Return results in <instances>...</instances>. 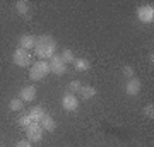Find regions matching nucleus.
Returning <instances> with one entry per match:
<instances>
[{"mask_svg": "<svg viewBox=\"0 0 154 147\" xmlns=\"http://www.w3.org/2000/svg\"><path fill=\"white\" fill-rule=\"evenodd\" d=\"M55 48H57V41L50 34H41L36 38V44H34V53L38 55L41 60L51 58L55 55Z\"/></svg>", "mask_w": 154, "mask_h": 147, "instance_id": "f257e3e1", "label": "nucleus"}, {"mask_svg": "<svg viewBox=\"0 0 154 147\" xmlns=\"http://www.w3.org/2000/svg\"><path fill=\"white\" fill-rule=\"evenodd\" d=\"M48 74H50V63L45 62V60H39L31 67V70H29V79H31V81H41V79H45Z\"/></svg>", "mask_w": 154, "mask_h": 147, "instance_id": "f03ea898", "label": "nucleus"}, {"mask_svg": "<svg viewBox=\"0 0 154 147\" xmlns=\"http://www.w3.org/2000/svg\"><path fill=\"white\" fill-rule=\"evenodd\" d=\"M50 72H53L55 75H63L67 72V65L62 62L60 55H53L51 58H50Z\"/></svg>", "mask_w": 154, "mask_h": 147, "instance_id": "7ed1b4c3", "label": "nucleus"}, {"mask_svg": "<svg viewBox=\"0 0 154 147\" xmlns=\"http://www.w3.org/2000/svg\"><path fill=\"white\" fill-rule=\"evenodd\" d=\"M12 60H14V63H16L17 67H28L29 62H31V55H29V51H26V50L17 48L16 51H14V55H12Z\"/></svg>", "mask_w": 154, "mask_h": 147, "instance_id": "20e7f679", "label": "nucleus"}, {"mask_svg": "<svg viewBox=\"0 0 154 147\" xmlns=\"http://www.w3.org/2000/svg\"><path fill=\"white\" fill-rule=\"evenodd\" d=\"M137 19L146 22V24H152L154 22V7L152 5H142L137 9Z\"/></svg>", "mask_w": 154, "mask_h": 147, "instance_id": "39448f33", "label": "nucleus"}, {"mask_svg": "<svg viewBox=\"0 0 154 147\" xmlns=\"http://www.w3.org/2000/svg\"><path fill=\"white\" fill-rule=\"evenodd\" d=\"M26 135H28L29 142H39L41 139H43V128H41L39 123L33 121V123L26 128Z\"/></svg>", "mask_w": 154, "mask_h": 147, "instance_id": "423d86ee", "label": "nucleus"}, {"mask_svg": "<svg viewBox=\"0 0 154 147\" xmlns=\"http://www.w3.org/2000/svg\"><path fill=\"white\" fill-rule=\"evenodd\" d=\"M34 98H36V87L34 86L21 87V91H19V99H21L22 103H31V101H34Z\"/></svg>", "mask_w": 154, "mask_h": 147, "instance_id": "0eeeda50", "label": "nucleus"}, {"mask_svg": "<svg viewBox=\"0 0 154 147\" xmlns=\"http://www.w3.org/2000/svg\"><path fill=\"white\" fill-rule=\"evenodd\" d=\"M62 106H63L65 111H75L77 106H79V101H77V98L74 96V94L67 93L65 96L62 98Z\"/></svg>", "mask_w": 154, "mask_h": 147, "instance_id": "6e6552de", "label": "nucleus"}, {"mask_svg": "<svg viewBox=\"0 0 154 147\" xmlns=\"http://www.w3.org/2000/svg\"><path fill=\"white\" fill-rule=\"evenodd\" d=\"M34 44H36V36H33V34H22L19 38V48L26 50V51L34 50Z\"/></svg>", "mask_w": 154, "mask_h": 147, "instance_id": "1a4fd4ad", "label": "nucleus"}, {"mask_svg": "<svg viewBox=\"0 0 154 147\" xmlns=\"http://www.w3.org/2000/svg\"><path fill=\"white\" fill-rule=\"evenodd\" d=\"M140 87H142L140 81H139V79H135V77H132V79H128V82H127L125 93L128 94V96H137L139 91H140Z\"/></svg>", "mask_w": 154, "mask_h": 147, "instance_id": "9d476101", "label": "nucleus"}, {"mask_svg": "<svg viewBox=\"0 0 154 147\" xmlns=\"http://www.w3.org/2000/svg\"><path fill=\"white\" fill-rule=\"evenodd\" d=\"M29 118H31V121H36V123H39V121L43 120V116L46 115V111H45L43 106H33V108L29 109Z\"/></svg>", "mask_w": 154, "mask_h": 147, "instance_id": "9b49d317", "label": "nucleus"}, {"mask_svg": "<svg viewBox=\"0 0 154 147\" xmlns=\"http://www.w3.org/2000/svg\"><path fill=\"white\" fill-rule=\"evenodd\" d=\"M39 125H41V128L43 130H46V132H53L57 128V121L50 116V115H45L43 116V120L39 121Z\"/></svg>", "mask_w": 154, "mask_h": 147, "instance_id": "f8f14e48", "label": "nucleus"}, {"mask_svg": "<svg viewBox=\"0 0 154 147\" xmlns=\"http://www.w3.org/2000/svg\"><path fill=\"white\" fill-rule=\"evenodd\" d=\"M74 65H75L77 72H88L91 69V63H89L88 58H75L74 60Z\"/></svg>", "mask_w": 154, "mask_h": 147, "instance_id": "ddd939ff", "label": "nucleus"}, {"mask_svg": "<svg viewBox=\"0 0 154 147\" xmlns=\"http://www.w3.org/2000/svg\"><path fill=\"white\" fill-rule=\"evenodd\" d=\"M16 11L19 16L22 17H29V5L24 2V0H19V2H16Z\"/></svg>", "mask_w": 154, "mask_h": 147, "instance_id": "4468645a", "label": "nucleus"}, {"mask_svg": "<svg viewBox=\"0 0 154 147\" xmlns=\"http://www.w3.org/2000/svg\"><path fill=\"white\" fill-rule=\"evenodd\" d=\"M60 58H62V62H63L65 65H69V63H74V60H75V57H74V51H72V50H69V48H65L63 51H62Z\"/></svg>", "mask_w": 154, "mask_h": 147, "instance_id": "2eb2a0df", "label": "nucleus"}, {"mask_svg": "<svg viewBox=\"0 0 154 147\" xmlns=\"http://www.w3.org/2000/svg\"><path fill=\"white\" fill-rule=\"evenodd\" d=\"M81 96H82V99H91L96 96V89H94L93 86H82V89H81Z\"/></svg>", "mask_w": 154, "mask_h": 147, "instance_id": "dca6fc26", "label": "nucleus"}, {"mask_svg": "<svg viewBox=\"0 0 154 147\" xmlns=\"http://www.w3.org/2000/svg\"><path fill=\"white\" fill-rule=\"evenodd\" d=\"M17 123H19V125H21L22 128H28V127L31 125L33 121H31V118H29V115H28V113H22L21 116L17 118Z\"/></svg>", "mask_w": 154, "mask_h": 147, "instance_id": "f3484780", "label": "nucleus"}, {"mask_svg": "<svg viewBox=\"0 0 154 147\" xmlns=\"http://www.w3.org/2000/svg\"><path fill=\"white\" fill-rule=\"evenodd\" d=\"M22 106H24V103H22L19 98H16V99H11V103H9V108L12 109V111H21L22 109Z\"/></svg>", "mask_w": 154, "mask_h": 147, "instance_id": "a211bd4d", "label": "nucleus"}, {"mask_svg": "<svg viewBox=\"0 0 154 147\" xmlns=\"http://www.w3.org/2000/svg\"><path fill=\"white\" fill-rule=\"evenodd\" d=\"M122 74H123V77H127V79H132V77H135V70H134L132 65H123Z\"/></svg>", "mask_w": 154, "mask_h": 147, "instance_id": "6ab92c4d", "label": "nucleus"}, {"mask_svg": "<svg viewBox=\"0 0 154 147\" xmlns=\"http://www.w3.org/2000/svg\"><path fill=\"white\" fill-rule=\"evenodd\" d=\"M81 89H82V84L79 81H72L70 84H69V93L74 94V93H81Z\"/></svg>", "mask_w": 154, "mask_h": 147, "instance_id": "aec40b11", "label": "nucleus"}, {"mask_svg": "<svg viewBox=\"0 0 154 147\" xmlns=\"http://www.w3.org/2000/svg\"><path fill=\"white\" fill-rule=\"evenodd\" d=\"M144 116L149 118V120H152L154 118V104H147V106H144Z\"/></svg>", "mask_w": 154, "mask_h": 147, "instance_id": "412c9836", "label": "nucleus"}, {"mask_svg": "<svg viewBox=\"0 0 154 147\" xmlns=\"http://www.w3.org/2000/svg\"><path fill=\"white\" fill-rule=\"evenodd\" d=\"M16 147H31V142H29L28 139H26V140H19L16 144Z\"/></svg>", "mask_w": 154, "mask_h": 147, "instance_id": "4be33fe9", "label": "nucleus"}]
</instances>
